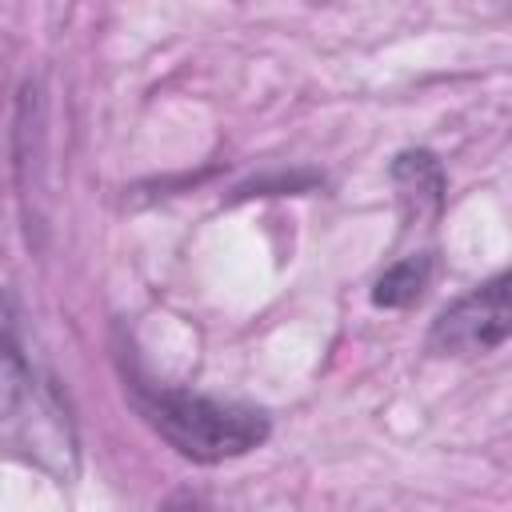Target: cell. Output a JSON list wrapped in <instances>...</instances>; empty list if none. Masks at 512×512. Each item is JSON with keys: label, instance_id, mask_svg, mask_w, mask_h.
I'll return each instance as SVG.
<instances>
[{"label": "cell", "instance_id": "6", "mask_svg": "<svg viewBox=\"0 0 512 512\" xmlns=\"http://www.w3.org/2000/svg\"><path fill=\"white\" fill-rule=\"evenodd\" d=\"M160 512H208V508H204L200 500H192V496H172Z\"/></svg>", "mask_w": 512, "mask_h": 512}, {"label": "cell", "instance_id": "3", "mask_svg": "<svg viewBox=\"0 0 512 512\" xmlns=\"http://www.w3.org/2000/svg\"><path fill=\"white\" fill-rule=\"evenodd\" d=\"M512 336V268L452 300L428 328L436 356H480Z\"/></svg>", "mask_w": 512, "mask_h": 512}, {"label": "cell", "instance_id": "4", "mask_svg": "<svg viewBox=\"0 0 512 512\" xmlns=\"http://www.w3.org/2000/svg\"><path fill=\"white\" fill-rule=\"evenodd\" d=\"M392 180L400 188V200L416 204V216H420V204L428 212H440V204H444V168L436 164L432 152H404V156H396Z\"/></svg>", "mask_w": 512, "mask_h": 512}, {"label": "cell", "instance_id": "1", "mask_svg": "<svg viewBox=\"0 0 512 512\" xmlns=\"http://www.w3.org/2000/svg\"><path fill=\"white\" fill-rule=\"evenodd\" d=\"M4 444L56 480L76 476V428L56 380L20 348L16 300L4 312Z\"/></svg>", "mask_w": 512, "mask_h": 512}, {"label": "cell", "instance_id": "5", "mask_svg": "<svg viewBox=\"0 0 512 512\" xmlns=\"http://www.w3.org/2000/svg\"><path fill=\"white\" fill-rule=\"evenodd\" d=\"M432 280V252H412L404 260H396L392 268H384V276L372 284V304L376 308H408L424 296Z\"/></svg>", "mask_w": 512, "mask_h": 512}, {"label": "cell", "instance_id": "2", "mask_svg": "<svg viewBox=\"0 0 512 512\" xmlns=\"http://www.w3.org/2000/svg\"><path fill=\"white\" fill-rule=\"evenodd\" d=\"M128 396L136 412L188 460L220 464L236 460L268 440V416L252 404L216 400L184 388H156L144 380H128Z\"/></svg>", "mask_w": 512, "mask_h": 512}]
</instances>
